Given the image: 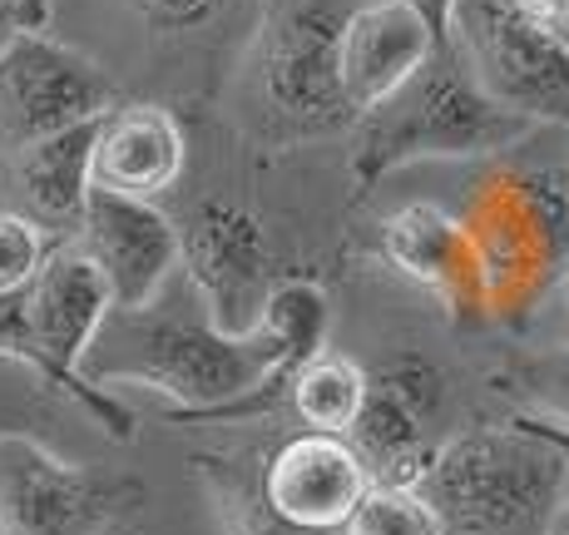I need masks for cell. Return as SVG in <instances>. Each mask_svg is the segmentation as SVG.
<instances>
[{"instance_id": "6da1fadb", "label": "cell", "mask_w": 569, "mask_h": 535, "mask_svg": "<svg viewBox=\"0 0 569 535\" xmlns=\"http://www.w3.org/2000/svg\"><path fill=\"white\" fill-rule=\"evenodd\" d=\"M327 293L308 278L272 283L248 337L218 333L203 313L109 308L80 357L90 387H144L169 402V422H238L253 397H288V377L327 347Z\"/></svg>"}, {"instance_id": "7a4b0ae2", "label": "cell", "mask_w": 569, "mask_h": 535, "mask_svg": "<svg viewBox=\"0 0 569 535\" xmlns=\"http://www.w3.org/2000/svg\"><path fill=\"white\" fill-rule=\"evenodd\" d=\"M357 129L362 135H357L352 179L362 189L416 159H480L516 149L535 135L530 119L500 109L470 80L451 46H436L397 95L357 119Z\"/></svg>"}, {"instance_id": "3957f363", "label": "cell", "mask_w": 569, "mask_h": 535, "mask_svg": "<svg viewBox=\"0 0 569 535\" xmlns=\"http://www.w3.org/2000/svg\"><path fill=\"white\" fill-rule=\"evenodd\" d=\"M569 491V462L516 427L451 432L421 476L446 535H545Z\"/></svg>"}, {"instance_id": "277c9868", "label": "cell", "mask_w": 569, "mask_h": 535, "mask_svg": "<svg viewBox=\"0 0 569 535\" xmlns=\"http://www.w3.org/2000/svg\"><path fill=\"white\" fill-rule=\"evenodd\" d=\"M337 30H342V10L332 0H262L258 6L248 80H253L262 135L298 145V139H327L357 125L337 80Z\"/></svg>"}, {"instance_id": "5b68a950", "label": "cell", "mask_w": 569, "mask_h": 535, "mask_svg": "<svg viewBox=\"0 0 569 535\" xmlns=\"http://www.w3.org/2000/svg\"><path fill=\"white\" fill-rule=\"evenodd\" d=\"M490 318L525 313L569 258V194L545 174H506L480 194L476 218H461Z\"/></svg>"}, {"instance_id": "8992f818", "label": "cell", "mask_w": 569, "mask_h": 535, "mask_svg": "<svg viewBox=\"0 0 569 535\" xmlns=\"http://www.w3.org/2000/svg\"><path fill=\"white\" fill-rule=\"evenodd\" d=\"M451 50L500 109L569 129V40L525 20L510 0H456Z\"/></svg>"}, {"instance_id": "52a82bcc", "label": "cell", "mask_w": 569, "mask_h": 535, "mask_svg": "<svg viewBox=\"0 0 569 535\" xmlns=\"http://www.w3.org/2000/svg\"><path fill=\"white\" fill-rule=\"evenodd\" d=\"M20 298H26V323H30V337H36V353H40V382L80 402L114 442H129V436H134L129 407L109 397L104 387H90V382L80 377L84 347H90V337L100 333L104 313L114 308L94 264L70 244V238H64V244H50L46 264L36 268V278H30L26 288H20Z\"/></svg>"}, {"instance_id": "ba28073f", "label": "cell", "mask_w": 569, "mask_h": 535, "mask_svg": "<svg viewBox=\"0 0 569 535\" xmlns=\"http://www.w3.org/2000/svg\"><path fill=\"white\" fill-rule=\"evenodd\" d=\"M134 482L54 456L30 432H0V535H109Z\"/></svg>"}, {"instance_id": "9c48e42d", "label": "cell", "mask_w": 569, "mask_h": 535, "mask_svg": "<svg viewBox=\"0 0 569 535\" xmlns=\"http://www.w3.org/2000/svg\"><path fill=\"white\" fill-rule=\"evenodd\" d=\"M114 105V80L90 55L46 30H16L0 46V159L90 125Z\"/></svg>"}, {"instance_id": "30bf717a", "label": "cell", "mask_w": 569, "mask_h": 535, "mask_svg": "<svg viewBox=\"0 0 569 535\" xmlns=\"http://www.w3.org/2000/svg\"><path fill=\"white\" fill-rule=\"evenodd\" d=\"M451 422V382L426 357H391L367 373V397L347 432L371 486H421Z\"/></svg>"}, {"instance_id": "8fae6325", "label": "cell", "mask_w": 569, "mask_h": 535, "mask_svg": "<svg viewBox=\"0 0 569 535\" xmlns=\"http://www.w3.org/2000/svg\"><path fill=\"white\" fill-rule=\"evenodd\" d=\"M179 268L203 318L228 337H248L262 323L272 293V244L248 204L203 199L179 224Z\"/></svg>"}, {"instance_id": "7c38bea8", "label": "cell", "mask_w": 569, "mask_h": 535, "mask_svg": "<svg viewBox=\"0 0 569 535\" xmlns=\"http://www.w3.org/2000/svg\"><path fill=\"white\" fill-rule=\"evenodd\" d=\"M70 244L94 264L109 288V303L124 313L163 298L169 278L179 273V224L144 199L90 189Z\"/></svg>"}, {"instance_id": "4fadbf2b", "label": "cell", "mask_w": 569, "mask_h": 535, "mask_svg": "<svg viewBox=\"0 0 569 535\" xmlns=\"http://www.w3.org/2000/svg\"><path fill=\"white\" fill-rule=\"evenodd\" d=\"M367 486L362 456L332 432H292L262 462V501L298 535H337Z\"/></svg>"}, {"instance_id": "5bb4252c", "label": "cell", "mask_w": 569, "mask_h": 535, "mask_svg": "<svg viewBox=\"0 0 569 535\" xmlns=\"http://www.w3.org/2000/svg\"><path fill=\"white\" fill-rule=\"evenodd\" d=\"M436 46L441 40L431 36V26L416 16L407 0H371V6H357L352 16H342L337 80H342L352 115L362 119L387 95H397Z\"/></svg>"}, {"instance_id": "9a60e30c", "label": "cell", "mask_w": 569, "mask_h": 535, "mask_svg": "<svg viewBox=\"0 0 569 535\" xmlns=\"http://www.w3.org/2000/svg\"><path fill=\"white\" fill-rule=\"evenodd\" d=\"M183 164H189L183 125L163 105L114 100L100 115V125H94L90 189L154 204L183 179Z\"/></svg>"}, {"instance_id": "2e32d148", "label": "cell", "mask_w": 569, "mask_h": 535, "mask_svg": "<svg viewBox=\"0 0 569 535\" xmlns=\"http://www.w3.org/2000/svg\"><path fill=\"white\" fill-rule=\"evenodd\" d=\"M381 254L391 258V268L407 273L411 283L451 298L456 313H461V303L470 313H486L476 254H470V238H466L461 218L431 209V204L401 209L387 224V234H381Z\"/></svg>"}, {"instance_id": "e0dca14e", "label": "cell", "mask_w": 569, "mask_h": 535, "mask_svg": "<svg viewBox=\"0 0 569 535\" xmlns=\"http://www.w3.org/2000/svg\"><path fill=\"white\" fill-rule=\"evenodd\" d=\"M94 125H74L64 135H50L40 145L10 155V184L20 194V209L26 218H36L40 228H60V234H74L84 214V199H90V149H94Z\"/></svg>"}, {"instance_id": "ac0fdd59", "label": "cell", "mask_w": 569, "mask_h": 535, "mask_svg": "<svg viewBox=\"0 0 569 535\" xmlns=\"http://www.w3.org/2000/svg\"><path fill=\"white\" fill-rule=\"evenodd\" d=\"M367 397V373L347 357L317 353L288 377V407L302 422V432H332L347 436L357 422V407Z\"/></svg>"}, {"instance_id": "d6986e66", "label": "cell", "mask_w": 569, "mask_h": 535, "mask_svg": "<svg viewBox=\"0 0 569 535\" xmlns=\"http://www.w3.org/2000/svg\"><path fill=\"white\" fill-rule=\"evenodd\" d=\"M199 482L218 511L223 535H298L262 501V462L248 456H199Z\"/></svg>"}, {"instance_id": "ffe728a7", "label": "cell", "mask_w": 569, "mask_h": 535, "mask_svg": "<svg viewBox=\"0 0 569 535\" xmlns=\"http://www.w3.org/2000/svg\"><path fill=\"white\" fill-rule=\"evenodd\" d=\"M337 535H446L421 486H367Z\"/></svg>"}, {"instance_id": "44dd1931", "label": "cell", "mask_w": 569, "mask_h": 535, "mask_svg": "<svg viewBox=\"0 0 569 535\" xmlns=\"http://www.w3.org/2000/svg\"><path fill=\"white\" fill-rule=\"evenodd\" d=\"M506 392L520 402V412L569 427V347H550L540 357H525L506 373Z\"/></svg>"}, {"instance_id": "7402d4cb", "label": "cell", "mask_w": 569, "mask_h": 535, "mask_svg": "<svg viewBox=\"0 0 569 535\" xmlns=\"http://www.w3.org/2000/svg\"><path fill=\"white\" fill-rule=\"evenodd\" d=\"M50 254V234L36 224V218L6 209L0 214V293H20L36 268L46 264Z\"/></svg>"}, {"instance_id": "603a6c76", "label": "cell", "mask_w": 569, "mask_h": 535, "mask_svg": "<svg viewBox=\"0 0 569 535\" xmlns=\"http://www.w3.org/2000/svg\"><path fill=\"white\" fill-rule=\"evenodd\" d=\"M129 6H134V16L144 20L149 30H159V36H189V30L208 26L228 0H129Z\"/></svg>"}, {"instance_id": "cb8c5ba5", "label": "cell", "mask_w": 569, "mask_h": 535, "mask_svg": "<svg viewBox=\"0 0 569 535\" xmlns=\"http://www.w3.org/2000/svg\"><path fill=\"white\" fill-rule=\"evenodd\" d=\"M50 26V0H0V46L16 30H46Z\"/></svg>"}, {"instance_id": "d4e9b609", "label": "cell", "mask_w": 569, "mask_h": 535, "mask_svg": "<svg viewBox=\"0 0 569 535\" xmlns=\"http://www.w3.org/2000/svg\"><path fill=\"white\" fill-rule=\"evenodd\" d=\"M510 6L545 30H569V0H510Z\"/></svg>"}, {"instance_id": "484cf974", "label": "cell", "mask_w": 569, "mask_h": 535, "mask_svg": "<svg viewBox=\"0 0 569 535\" xmlns=\"http://www.w3.org/2000/svg\"><path fill=\"white\" fill-rule=\"evenodd\" d=\"M407 6L426 20V26H431V36L441 40V46H451V10H456V0H407Z\"/></svg>"}, {"instance_id": "4316f807", "label": "cell", "mask_w": 569, "mask_h": 535, "mask_svg": "<svg viewBox=\"0 0 569 535\" xmlns=\"http://www.w3.org/2000/svg\"><path fill=\"white\" fill-rule=\"evenodd\" d=\"M510 422H516V427H525V432H535L540 442H550L555 452H560L565 462H569V427H565V422H545V417H530V412H516Z\"/></svg>"}, {"instance_id": "83f0119b", "label": "cell", "mask_w": 569, "mask_h": 535, "mask_svg": "<svg viewBox=\"0 0 569 535\" xmlns=\"http://www.w3.org/2000/svg\"><path fill=\"white\" fill-rule=\"evenodd\" d=\"M545 535H569V491H565L560 506H555V516H550V526H545Z\"/></svg>"}, {"instance_id": "f1b7e54d", "label": "cell", "mask_w": 569, "mask_h": 535, "mask_svg": "<svg viewBox=\"0 0 569 535\" xmlns=\"http://www.w3.org/2000/svg\"><path fill=\"white\" fill-rule=\"evenodd\" d=\"M565 303H569V273H565ZM569 347V343H565Z\"/></svg>"}, {"instance_id": "f546056e", "label": "cell", "mask_w": 569, "mask_h": 535, "mask_svg": "<svg viewBox=\"0 0 569 535\" xmlns=\"http://www.w3.org/2000/svg\"><path fill=\"white\" fill-rule=\"evenodd\" d=\"M565 40H569V30H565Z\"/></svg>"}]
</instances>
